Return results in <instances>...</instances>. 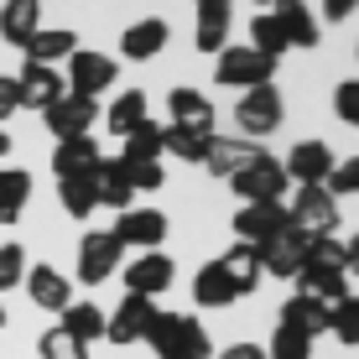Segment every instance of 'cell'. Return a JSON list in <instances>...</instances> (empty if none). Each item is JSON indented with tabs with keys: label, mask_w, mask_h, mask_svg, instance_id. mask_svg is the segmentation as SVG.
<instances>
[{
	"label": "cell",
	"mask_w": 359,
	"mask_h": 359,
	"mask_svg": "<svg viewBox=\"0 0 359 359\" xmlns=\"http://www.w3.org/2000/svg\"><path fill=\"white\" fill-rule=\"evenodd\" d=\"M297 281H302L297 292H313V297H323V302L349 297V255H344V240H339V234H313Z\"/></svg>",
	"instance_id": "6da1fadb"
},
{
	"label": "cell",
	"mask_w": 359,
	"mask_h": 359,
	"mask_svg": "<svg viewBox=\"0 0 359 359\" xmlns=\"http://www.w3.org/2000/svg\"><path fill=\"white\" fill-rule=\"evenodd\" d=\"M141 344H151L156 359H208V354H214L208 328L198 323V318H188V313H162V307L151 313Z\"/></svg>",
	"instance_id": "7a4b0ae2"
},
{
	"label": "cell",
	"mask_w": 359,
	"mask_h": 359,
	"mask_svg": "<svg viewBox=\"0 0 359 359\" xmlns=\"http://www.w3.org/2000/svg\"><path fill=\"white\" fill-rule=\"evenodd\" d=\"M292 224L307 229V234H339V198H333L323 182H297V198H292Z\"/></svg>",
	"instance_id": "3957f363"
},
{
	"label": "cell",
	"mask_w": 359,
	"mask_h": 359,
	"mask_svg": "<svg viewBox=\"0 0 359 359\" xmlns=\"http://www.w3.org/2000/svg\"><path fill=\"white\" fill-rule=\"evenodd\" d=\"M214 79L224 89H261L276 79V57H261L255 47H224L214 63Z\"/></svg>",
	"instance_id": "277c9868"
},
{
	"label": "cell",
	"mask_w": 359,
	"mask_h": 359,
	"mask_svg": "<svg viewBox=\"0 0 359 359\" xmlns=\"http://www.w3.org/2000/svg\"><path fill=\"white\" fill-rule=\"evenodd\" d=\"M234 120H240L245 135H271L287 120V104H281V89L276 83H261V89H245V99L234 104Z\"/></svg>",
	"instance_id": "5b68a950"
},
{
	"label": "cell",
	"mask_w": 359,
	"mask_h": 359,
	"mask_svg": "<svg viewBox=\"0 0 359 359\" xmlns=\"http://www.w3.org/2000/svg\"><path fill=\"white\" fill-rule=\"evenodd\" d=\"M115 79H120V63L109 53H83L79 47L68 57V94H79V99H99Z\"/></svg>",
	"instance_id": "8992f818"
},
{
	"label": "cell",
	"mask_w": 359,
	"mask_h": 359,
	"mask_svg": "<svg viewBox=\"0 0 359 359\" xmlns=\"http://www.w3.org/2000/svg\"><path fill=\"white\" fill-rule=\"evenodd\" d=\"M120 276H126V292L130 297H162L172 281H177V271H172V255L141 250L135 261H120Z\"/></svg>",
	"instance_id": "52a82bcc"
},
{
	"label": "cell",
	"mask_w": 359,
	"mask_h": 359,
	"mask_svg": "<svg viewBox=\"0 0 359 359\" xmlns=\"http://www.w3.org/2000/svg\"><path fill=\"white\" fill-rule=\"evenodd\" d=\"M287 167L276 162V156H261V162H255L250 172H240V177H229V188L245 198V203H281V193H287Z\"/></svg>",
	"instance_id": "ba28073f"
},
{
	"label": "cell",
	"mask_w": 359,
	"mask_h": 359,
	"mask_svg": "<svg viewBox=\"0 0 359 359\" xmlns=\"http://www.w3.org/2000/svg\"><path fill=\"white\" fill-rule=\"evenodd\" d=\"M120 255H126V245H120L109 229L83 234V245H79V281H83V287L109 281V271H120Z\"/></svg>",
	"instance_id": "9c48e42d"
},
{
	"label": "cell",
	"mask_w": 359,
	"mask_h": 359,
	"mask_svg": "<svg viewBox=\"0 0 359 359\" xmlns=\"http://www.w3.org/2000/svg\"><path fill=\"white\" fill-rule=\"evenodd\" d=\"M307 245H313V234L287 224L276 240H266L261 250H255V255H261V271H266V276H297L302 261H307Z\"/></svg>",
	"instance_id": "30bf717a"
},
{
	"label": "cell",
	"mask_w": 359,
	"mask_h": 359,
	"mask_svg": "<svg viewBox=\"0 0 359 359\" xmlns=\"http://www.w3.org/2000/svg\"><path fill=\"white\" fill-rule=\"evenodd\" d=\"M292 224V214H287V203H245L240 214H234V240L240 245H255L261 250L266 240H276L281 229Z\"/></svg>",
	"instance_id": "8fae6325"
},
{
	"label": "cell",
	"mask_w": 359,
	"mask_h": 359,
	"mask_svg": "<svg viewBox=\"0 0 359 359\" xmlns=\"http://www.w3.org/2000/svg\"><path fill=\"white\" fill-rule=\"evenodd\" d=\"M266 156V146L261 141H234V135H214L208 141V156H203V167L214 172L219 182H229V177H240V172H250L255 162Z\"/></svg>",
	"instance_id": "7c38bea8"
},
{
	"label": "cell",
	"mask_w": 359,
	"mask_h": 359,
	"mask_svg": "<svg viewBox=\"0 0 359 359\" xmlns=\"http://www.w3.org/2000/svg\"><path fill=\"white\" fill-rule=\"evenodd\" d=\"M47 130L57 135V141H68V135H89V126L99 120V99H79V94H63L53 99V104L42 109Z\"/></svg>",
	"instance_id": "4fadbf2b"
},
{
	"label": "cell",
	"mask_w": 359,
	"mask_h": 359,
	"mask_svg": "<svg viewBox=\"0 0 359 359\" xmlns=\"http://www.w3.org/2000/svg\"><path fill=\"white\" fill-rule=\"evenodd\" d=\"M120 245H135V250H162L167 240V214H156V208H126L120 214V224L109 229Z\"/></svg>",
	"instance_id": "5bb4252c"
},
{
	"label": "cell",
	"mask_w": 359,
	"mask_h": 359,
	"mask_svg": "<svg viewBox=\"0 0 359 359\" xmlns=\"http://www.w3.org/2000/svg\"><path fill=\"white\" fill-rule=\"evenodd\" d=\"M328 313H333V302H323V297H313V292H292L287 302H281L276 323L297 328L302 339H318V333H328Z\"/></svg>",
	"instance_id": "9a60e30c"
},
{
	"label": "cell",
	"mask_w": 359,
	"mask_h": 359,
	"mask_svg": "<svg viewBox=\"0 0 359 359\" xmlns=\"http://www.w3.org/2000/svg\"><path fill=\"white\" fill-rule=\"evenodd\" d=\"M151 313H156L151 297H130V292H126V302L104 318V339H115V344H141V339H146V323H151Z\"/></svg>",
	"instance_id": "2e32d148"
},
{
	"label": "cell",
	"mask_w": 359,
	"mask_h": 359,
	"mask_svg": "<svg viewBox=\"0 0 359 359\" xmlns=\"http://www.w3.org/2000/svg\"><path fill=\"white\" fill-rule=\"evenodd\" d=\"M16 89H21V109H47L53 99L68 94V83H63V73H57V68L27 63V68L16 73Z\"/></svg>",
	"instance_id": "e0dca14e"
},
{
	"label": "cell",
	"mask_w": 359,
	"mask_h": 359,
	"mask_svg": "<svg viewBox=\"0 0 359 359\" xmlns=\"http://www.w3.org/2000/svg\"><path fill=\"white\" fill-rule=\"evenodd\" d=\"M271 16H276L287 47H318V16L307 11V0H271Z\"/></svg>",
	"instance_id": "ac0fdd59"
},
{
	"label": "cell",
	"mask_w": 359,
	"mask_h": 359,
	"mask_svg": "<svg viewBox=\"0 0 359 359\" xmlns=\"http://www.w3.org/2000/svg\"><path fill=\"white\" fill-rule=\"evenodd\" d=\"M281 167H287L292 182H328V172H333V146H328V141H297L292 156H287Z\"/></svg>",
	"instance_id": "d6986e66"
},
{
	"label": "cell",
	"mask_w": 359,
	"mask_h": 359,
	"mask_svg": "<svg viewBox=\"0 0 359 359\" xmlns=\"http://www.w3.org/2000/svg\"><path fill=\"white\" fill-rule=\"evenodd\" d=\"M42 32V0H6L0 6V42L27 47Z\"/></svg>",
	"instance_id": "ffe728a7"
},
{
	"label": "cell",
	"mask_w": 359,
	"mask_h": 359,
	"mask_svg": "<svg viewBox=\"0 0 359 359\" xmlns=\"http://www.w3.org/2000/svg\"><path fill=\"white\" fill-rule=\"evenodd\" d=\"M219 266H224V276H229L234 297H250V292L266 281V271H261V255H255V245H240V240H234L229 250L219 255Z\"/></svg>",
	"instance_id": "44dd1931"
},
{
	"label": "cell",
	"mask_w": 359,
	"mask_h": 359,
	"mask_svg": "<svg viewBox=\"0 0 359 359\" xmlns=\"http://www.w3.org/2000/svg\"><path fill=\"white\" fill-rule=\"evenodd\" d=\"M21 53H27V63L57 68L63 57H73V53H79V32H73V27H42V32H36L27 47H21Z\"/></svg>",
	"instance_id": "7402d4cb"
},
{
	"label": "cell",
	"mask_w": 359,
	"mask_h": 359,
	"mask_svg": "<svg viewBox=\"0 0 359 359\" xmlns=\"http://www.w3.org/2000/svg\"><path fill=\"white\" fill-rule=\"evenodd\" d=\"M27 292H32V302L42 307V313H63L73 302V287H68V276L57 266H32L27 271Z\"/></svg>",
	"instance_id": "603a6c76"
},
{
	"label": "cell",
	"mask_w": 359,
	"mask_h": 359,
	"mask_svg": "<svg viewBox=\"0 0 359 359\" xmlns=\"http://www.w3.org/2000/svg\"><path fill=\"white\" fill-rule=\"evenodd\" d=\"M167 21L162 16H146V21H135V27H126V36H120V57H135V63H151L156 53L167 47Z\"/></svg>",
	"instance_id": "cb8c5ba5"
},
{
	"label": "cell",
	"mask_w": 359,
	"mask_h": 359,
	"mask_svg": "<svg viewBox=\"0 0 359 359\" xmlns=\"http://www.w3.org/2000/svg\"><path fill=\"white\" fill-rule=\"evenodd\" d=\"M172 104V126H188V130H214V99H208L203 89H172L167 94Z\"/></svg>",
	"instance_id": "d4e9b609"
},
{
	"label": "cell",
	"mask_w": 359,
	"mask_h": 359,
	"mask_svg": "<svg viewBox=\"0 0 359 359\" xmlns=\"http://www.w3.org/2000/svg\"><path fill=\"white\" fill-rule=\"evenodd\" d=\"M94 182H99V208H115V214H126V208H130L135 188H130V172H126L120 156H115V162H104V156H99Z\"/></svg>",
	"instance_id": "484cf974"
},
{
	"label": "cell",
	"mask_w": 359,
	"mask_h": 359,
	"mask_svg": "<svg viewBox=\"0 0 359 359\" xmlns=\"http://www.w3.org/2000/svg\"><path fill=\"white\" fill-rule=\"evenodd\" d=\"M229 6H203L198 11V27H193V47L198 53H208V57H219L229 47Z\"/></svg>",
	"instance_id": "4316f807"
},
{
	"label": "cell",
	"mask_w": 359,
	"mask_h": 359,
	"mask_svg": "<svg viewBox=\"0 0 359 359\" xmlns=\"http://www.w3.org/2000/svg\"><path fill=\"white\" fill-rule=\"evenodd\" d=\"M57 203H63L73 219H89L94 208H99V182H94V172H73V177H57Z\"/></svg>",
	"instance_id": "83f0119b"
},
{
	"label": "cell",
	"mask_w": 359,
	"mask_h": 359,
	"mask_svg": "<svg viewBox=\"0 0 359 359\" xmlns=\"http://www.w3.org/2000/svg\"><path fill=\"white\" fill-rule=\"evenodd\" d=\"M99 167V146L89 135H68V141L53 146V172L57 177H73V172H94Z\"/></svg>",
	"instance_id": "f1b7e54d"
},
{
	"label": "cell",
	"mask_w": 359,
	"mask_h": 359,
	"mask_svg": "<svg viewBox=\"0 0 359 359\" xmlns=\"http://www.w3.org/2000/svg\"><path fill=\"white\" fill-rule=\"evenodd\" d=\"M32 203V172L21 167H6L0 172V224H16Z\"/></svg>",
	"instance_id": "f546056e"
},
{
	"label": "cell",
	"mask_w": 359,
	"mask_h": 359,
	"mask_svg": "<svg viewBox=\"0 0 359 359\" xmlns=\"http://www.w3.org/2000/svg\"><path fill=\"white\" fill-rule=\"evenodd\" d=\"M193 302L198 307H229L234 302V287H229V276H224V266H219V261H208L193 276Z\"/></svg>",
	"instance_id": "4dcf8cb0"
},
{
	"label": "cell",
	"mask_w": 359,
	"mask_h": 359,
	"mask_svg": "<svg viewBox=\"0 0 359 359\" xmlns=\"http://www.w3.org/2000/svg\"><path fill=\"white\" fill-rule=\"evenodd\" d=\"M146 120H151V99H146L141 89H126L115 104H109V130L115 135H130L135 126H146Z\"/></svg>",
	"instance_id": "1f68e13d"
},
{
	"label": "cell",
	"mask_w": 359,
	"mask_h": 359,
	"mask_svg": "<svg viewBox=\"0 0 359 359\" xmlns=\"http://www.w3.org/2000/svg\"><path fill=\"white\" fill-rule=\"evenodd\" d=\"M214 130H188V126H162V151L182 156V162H203Z\"/></svg>",
	"instance_id": "d6a6232c"
},
{
	"label": "cell",
	"mask_w": 359,
	"mask_h": 359,
	"mask_svg": "<svg viewBox=\"0 0 359 359\" xmlns=\"http://www.w3.org/2000/svg\"><path fill=\"white\" fill-rule=\"evenodd\" d=\"M63 333H73L79 344H94V339H104V313H99L94 302H68L63 307V323H57Z\"/></svg>",
	"instance_id": "836d02e7"
},
{
	"label": "cell",
	"mask_w": 359,
	"mask_h": 359,
	"mask_svg": "<svg viewBox=\"0 0 359 359\" xmlns=\"http://www.w3.org/2000/svg\"><path fill=\"white\" fill-rule=\"evenodd\" d=\"M120 162H162V126H156V120L135 126V130L126 135V151H120Z\"/></svg>",
	"instance_id": "e575fe53"
},
{
	"label": "cell",
	"mask_w": 359,
	"mask_h": 359,
	"mask_svg": "<svg viewBox=\"0 0 359 359\" xmlns=\"http://www.w3.org/2000/svg\"><path fill=\"white\" fill-rule=\"evenodd\" d=\"M328 333H333L339 344H349V349H359V297H354V292L333 302V313H328Z\"/></svg>",
	"instance_id": "d590c367"
},
{
	"label": "cell",
	"mask_w": 359,
	"mask_h": 359,
	"mask_svg": "<svg viewBox=\"0 0 359 359\" xmlns=\"http://www.w3.org/2000/svg\"><path fill=\"white\" fill-rule=\"evenodd\" d=\"M250 47H255L261 57H276V63H281V53H287V36H281V27H276V16H271V11L250 21Z\"/></svg>",
	"instance_id": "8d00e7d4"
},
{
	"label": "cell",
	"mask_w": 359,
	"mask_h": 359,
	"mask_svg": "<svg viewBox=\"0 0 359 359\" xmlns=\"http://www.w3.org/2000/svg\"><path fill=\"white\" fill-rule=\"evenodd\" d=\"M36 349H42V359H89V344H79L63 328H47L42 339H36Z\"/></svg>",
	"instance_id": "74e56055"
},
{
	"label": "cell",
	"mask_w": 359,
	"mask_h": 359,
	"mask_svg": "<svg viewBox=\"0 0 359 359\" xmlns=\"http://www.w3.org/2000/svg\"><path fill=\"white\" fill-rule=\"evenodd\" d=\"M266 359H313V339H302L297 328H281V323H276Z\"/></svg>",
	"instance_id": "f35d334b"
},
{
	"label": "cell",
	"mask_w": 359,
	"mask_h": 359,
	"mask_svg": "<svg viewBox=\"0 0 359 359\" xmlns=\"http://www.w3.org/2000/svg\"><path fill=\"white\" fill-rule=\"evenodd\" d=\"M323 188H328L333 198H354V193H359V156H349V162H333V172H328Z\"/></svg>",
	"instance_id": "ab89813d"
},
{
	"label": "cell",
	"mask_w": 359,
	"mask_h": 359,
	"mask_svg": "<svg viewBox=\"0 0 359 359\" xmlns=\"http://www.w3.org/2000/svg\"><path fill=\"white\" fill-rule=\"evenodd\" d=\"M16 281H27V250L21 245H0V292H11Z\"/></svg>",
	"instance_id": "60d3db41"
},
{
	"label": "cell",
	"mask_w": 359,
	"mask_h": 359,
	"mask_svg": "<svg viewBox=\"0 0 359 359\" xmlns=\"http://www.w3.org/2000/svg\"><path fill=\"white\" fill-rule=\"evenodd\" d=\"M126 172H130V188H135V193H156V188L167 182L162 162H126Z\"/></svg>",
	"instance_id": "b9f144b4"
},
{
	"label": "cell",
	"mask_w": 359,
	"mask_h": 359,
	"mask_svg": "<svg viewBox=\"0 0 359 359\" xmlns=\"http://www.w3.org/2000/svg\"><path fill=\"white\" fill-rule=\"evenodd\" d=\"M333 115H339L344 126H359V79H349V83L333 89Z\"/></svg>",
	"instance_id": "7bdbcfd3"
},
{
	"label": "cell",
	"mask_w": 359,
	"mask_h": 359,
	"mask_svg": "<svg viewBox=\"0 0 359 359\" xmlns=\"http://www.w3.org/2000/svg\"><path fill=\"white\" fill-rule=\"evenodd\" d=\"M21 109V89H16V79H0V126H6V115H16Z\"/></svg>",
	"instance_id": "ee69618b"
},
{
	"label": "cell",
	"mask_w": 359,
	"mask_h": 359,
	"mask_svg": "<svg viewBox=\"0 0 359 359\" xmlns=\"http://www.w3.org/2000/svg\"><path fill=\"white\" fill-rule=\"evenodd\" d=\"M354 11H359V0H323V21H344Z\"/></svg>",
	"instance_id": "f6af8a7d"
},
{
	"label": "cell",
	"mask_w": 359,
	"mask_h": 359,
	"mask_svg": "<svg viewBox=\"0 0 359 359\" xmlns=\"http://www.w3.org/2000/svg\"><path fill=\"white\" fill-rule=\"evenodd\" d=\"M219 359H266V349H255V344H234V349H219Z\"/></svg>",
	"instance_id": "bcb514c9"
},
{
	"label": "cell",
	"mask_w": 359,
	"mask_h": 359,
	"mask_svg": "<svg viewBox=\"0 0 359 359\" xmlns=\"http://www.w3.org/2000/svg\"><path fill=\"white\" fill-rule=\"evenodd\" d=\"M344 255H349V271H354V276H359V234H354V240H349V245H344Z\"/></svg>",
	"instance_id": "7dc6e473"
},
{
	"label": "cell",
	"mask_w": 359,
	"mask_h": 359,
	"mask_svg": "<svg viewBox=\"0 0 359 359\" xmlns=\"http://www.w3.org/2000/svg\"><path fill=\"white\" fill-rule=\"evenodd\" d=\"M11 151V135H6V126H0V156H6Z\"/></svg>",
	"instance_id": "c3c4849f"
},
{
	"label": "cell",
	"mask_w": 359,
	"mask_h": 359,
	"mask_svg": "<svg viewBox=\"0 0 359 359\" xmlns=\"http://www.w3.org/2000/svg\"><path fill=\"white\" fill-rule=\"evenodd\" d=\"M193 6H198V11H203V6H229V0H193Z\"/></svg>",
	"instance_id": "681fc988"
},
{
	"label": "cell",
	"mask_w": 359,
	"mask_h": 359,
	"mask_svg": "<svg viewBox=\"0 0 359 359\" xmlns=\"http://www.w3.org/2000/svg\"><path fill=\"white\" fill-rule=\"evenodd\" d=\"M250 6H261V11H266V6H271V0H250Z\"/></svg>",
	"instance_id": "f907efd6"
},
{
	"label": "cell",
	"mask_w": 359,
	"mask_h": 359,
	"mask_svg": "<svg viewBox=\"0 0 359 359\" xmlns=\"http://www.w3.org/2000/svg\"><path fill=\"white\" fill-rule=\"evenodd\" d=\"M0 328H6V307H0Z\"/></svg>",
	"instance_id": "816d5d0a"
},
{
	"label": "cell",
	"mask_w": 359,
	"mask_h": 359,
	"mask_svg": "<svg viewBox=\"0 0 359 359\" xmlns=\"http://www.w3.org/2000/svg\"><path fill=\"white\" fill-rule=\"evenodd\" d=\"M354 53H359V47H354Z\"/></svg>",
	"instance_id": "f5cc1de1"
}]
</instances>
